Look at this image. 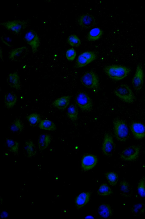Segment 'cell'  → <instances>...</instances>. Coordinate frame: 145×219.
Returning a JSON list of instances; mask_svg holds the SVG:
<instances>
[{
	"label": "cell",
	"instance_id": "cell-16",
	"mask_svg": "<svg viewBox=\"0 0 145 219\" xmlns=\"http://www.w3.org/2000/svg\"><path fill=\"white\" fill-rule=\"evenodd\" d=\"M71 99V96L69 95L61 97L54 101L53 105L60 110H63L69 105Z\"/></svg>",
	"mask_w": 145,
	"mask_h": 219
},
{
	"label": "cell",
	"instance_id": "cell-15",
	"mask_svg": "<svg viewBox=\"0 0 145 219\" xmlns=\"http://www.w3.org/2000/svg\"><path fill=\"white\" fill-rule=\"evenodd\" d=\"M27 51V48L25 46L14 49L9 52V58L15 61L20 60L25 57Z\"/></svg>",
	"mask_w": 145,
	"mask_h": 219
},
{
	"label": "cell",
	"instance_id": "cell-31",
	"mask_svg": "<svg viewBox=\"0 0 145 219\" xmlns=\"http://www.w3.org/2000/svg\"><path fill=\"white\" fill-rule=\"evenodd\" d=\"M105 175L109 184L112 186H115L118 180V175L114 172H109L106 173Z\"/></svg>",
	"mask_w": 145,
	"mask_h": 219
},
{
	"label": "cell",
	"instance_id": "cell-5",
	"mask_svg": "<svg viewBox=\"0 0 145 219\" xmlns=\"http://www.w3.org/2000/svg\"><path fill=\"white\" fill-rule=\"evenodd\" d=\"M75 100L77 105L82 110L89 111L92 109V100L86 93L83 92H79L76 95Z\"/></svg>",
	"mask_w": 145,
	"mask_h": 219
},
{
	"label": "cell",
	"instance_id": "cell-29",
	"mask_svg": "<svg viewBox=\"0 0 145 219\" xmlns=\"http://www.w3.org/2000/svg\"><path fill=\"white\" fill-rule=\"evenodd\" d=\"M98 195L106 196L112 194L113 191L109 186L106 183L102 184L99 187L97 191Z\"/></svg>",
	"mask_w": 145,
	"mask_h": 219
},
{
	"label": "cell",
	"instance_id": "cell-18",
	"mask_svg": "<svg viewBox=\"0 0 145 219\" xmlns=\"http://www.w3.org/2000/svg\"><path fill=\"white\" fill-rule=\"evenodd\" d=\"M91 194L89 192L80 193L76 198L75 203L77 207L79 208L86 205L89 202Z\"/></svg>",
	"mask_w": 145,
	"mask_h": 219
},
{
	"label": "cell",
	"instance_id": "cell-7",
	"mask_svg": "<svg viewBox=\"0 0 145 219\" xmlns=\"http://www.w3.org/2000/svg\"><path fill=\"white\" fill-rule=\"evenodd\" d=\"M140 150L138 145H133L128 147L121 152L120 157L123 160L126 161H132L138 157Z\"/></svg>",
	"mask_w": 145,
	"mask_h": 219
},
{
	"label": "cell",
	"instance_id": "cell-28",
	"mask_svg": "<svg viewBox=\"0 0 145 219\" xmlns=\"http://www.w3.org/2000/svg\"><path fill=\"white\" fill-rule=\"evenodd\" d=\"M131 211L135 216L144 213L145 212V205L142 203L135 204L131 207Z\"/></svg>",
	"mask_w": 145,
	"mask_h": 219
},
{
	"label": "cell",
	"instance_id": "cell-14",
	"mask_svg": "<svg viewBox=\"0 0 145 219\" xmlns=\"http://www.w3.org/2000/svg\"><path fill=\"white\" fill-rule=\"evenodd\" d=\"M78 22L82 27L86 29L93 27L96 24L94 17L89 13L83 14L79 16Z\"/></svg>",
	"mask_w": 145,
	"mask_h": 219
},
{
	"label": "cell",
	"instance_id": "cell-22",
	"mask_svg": "<svg viewBox=\"0 0 145 219\" xmlns=\"http://www.w3.org/2000/svg\"><path fill=\"white\" fill-rule=\"evenodd\" d=\"M120 191V194L125 197L131 196L132 192L131 188L126 181L123 180L121 181L119 184Z\"/></svg>",
	"mask_w": 145,
	"mask_h": 219
},
{
	"label": "cell",
	"instance_id": "cell-26",
	"mask_svg": "<svg viewBox=\"0 0 145 219\" xmlns=\"http://www.w3.org/2000/svg\"><path fill=\"white\" fill-rule=\"evenodd\" d=\"M5 143L7 147L10 151L15 153H18L19 143L18 141L14 139L6 138Z\"/></svg>",
	"mask_w": 145,
	"mask_h": 219
},
{
	"label": "cell",
	"instance_id": "cell-9",
	"mask_svg": "<svg viewBox=\"0 0 145 219\" xmlns=\"http://www.w3.org/2000/svg\"><path fill=\"white\" fill-rule=\"evenodd\" d=\"M115 149V144L112 135L106 133L104 135L102 149L104 154L107 156H111Z\"/></svg>",
	"mask_w": 145,
	"mask_h": 219
},
{
	"label": "cell",
	"instance_id": "cell-34",
	"mask_svg": "<svg viewBox=\"0 0 145 219\" xmlns=\"http://www.w3.org/2000/svg\"><path fill=\"white\" fill-rule=\"evenodd\" d=\"M67 42L71 46L78 47L81 44V40L76 35H71L67 38Z\"/></svg>",
	"mask_w": 145,
	"mask_h": 219
},
{
	"label": "cell",
	"instance_id": "cell-17",
	"mask_svg": "<svg viewBox=\"0 0 145 219\" xmlns=\"http://www.w3.org/2000/svg\"><path fill=\"white\" fill-rule=\"evenodd\" d=\"M23 151L24 153L29 157L35 156L37 152L36 147L35 144L30 140L25 141L23 146Z\"/></svg>",
	"mask_w": 145,
	"mask_h": 219
},
{
	"label": "cell",
	"instance_id": "cell-36",
	"mask_svg": "<svg viewBox=\"0 0 145 219\" xmlns=\"http://www.w3.org/2000/svg\"><path fill=\"white\" fill-rule=\"evenodd\" d=\"M85 218H94L92 216L88 215L86 216Z\"/></svg>",
	"mask_w": 145,
	"mask_h": 219
},
{
	"label": "cell",
	"instance_id": "cell-12",
	"mask_svg": "<svg viewBox=\"0 0 145 219\" xmlns=\"http://www.w3.org/2000/svg\"><path fill=\"white\" fill-rule=\"evenodd\" d=\"M131 130L135 138L138 140L145 137V125L139 122H133L130 126Z\"/></svg>",
	"mask_w": 145,
	"mask_h": 219
},
{
	"label": "cell",
	"instance_id": "cell-21",
	"mask_svg": "<svg viewBox=\"0 0 145 219\" xmlns=\"http://www.w3.org/2000/svg\"><path fill=\"white\" fill-rule=\"evenodd\" d=\"M51 137L49 134H43L40 135L38 137V144L40 150H42L46 149L50 144Z\"/></svg>",
	"mask_w": 145,
	"mask_h": 219
},
{
	"label": "cell",
	"instance_id": "cell-1",
	"mask_svg": "<svg viewBox=\"0 0 145 219\" xmlns=\"http://www.w3.org/2000/svg\"><path fill=\"white\" fill-rule=\"evenodd\" d=\"M131 70L125 66L118 65H111L106 66L104 70L111 79L116 81L121 80L129 74Z\"/></svg>",
	"mask_w": 145,
	"mask_h": 219
},
{
	"label": "cell",
	"instance_id": "cell-20",
	"mask_svg": "<svg viewBox=\"0 0 145 219\" xmlns=\"http://www.w3.org/2000/svg\"><path fill=\"white\" fill-rule=\"evenodd\" d=\"M7 82L12 87L17 90L21 89V85L19 75L16 72L9 74L8 76Z\"/></svg>",
	"mask_w": 145,
	"mask_h": 219
},
{
	"label": "cell",
	"instance_id": "cell-8",
	"mask_svg": "<svg viewBox=\"0 0 145 219\" xmlns=\"http://www.w3.org/2000/svg\"><path fill=\"white\" fill-rule=\"evenodd\" d=\"M96 54L93 51H86L81 53L78 57L76 62L75 67H83L89 64L96 58Z\"/></svg>",
	"mask_w": 145,
	"mask_h": 219
},
{
	"label": "cell",
	"instance_id": "cell-2",
	"mask_svg": "<svg viewBox=\"0 0 145 219\" xmlns=\"http://www.w3.org/2000/svg\"><path fill=\"white\" fill-rule=\"evenodd\" d=\"M113 122L114 133L116 139L121 142L125 141L129 135L128 128L125 122L120 119L116 118Z\"/></svg>",
	"mask_w": 145,
	"mask_h": 219
},
{
	"label": "cell",
	"instance_id": "cell-24",
	"mask_svg": "<svg viewBox=\"0 0 145 219\" xmlns=\"http://www.w3.org/2000/svg\"><path fill=\"white\" fill-rule=\"evenodd\" d=\"M17 100L16 95L13 93H8L5 95V103L8 108L10 109L13 107L16 103Z\"/></svg>",
	"mask_w": 145,
	"mask_h": 219
},
{
	"label": "cell",
	"instance_id": "cell-32",
	"mask_svg": "<svg viewBox=\"0 0 145 219\" xmlns=\"http://www.w3.org/2000/svg\"><path fill=\"white\" fill-rule=\"evenodd\" d=\"M26 118L28 122L32 126H36L41 120L39 115L35 113L30 114Z\"/></svg>",
	"mask_w": 145,
	"mask_h": 219
},
{
	"label": "cell",
	"instance_id": "cell-35",
	"mask_svg": "<svg viewBox=\"0 0 145 219\" xmlns=\"http://www.w3.org/2000/svg\"><path fill=\"white\" fill-rule=\"evenodd\" d=\"M76 52L73 48L68 49L66 53V58L69 61L74 60L76 57Z\"/></svg>",
	"mask_w": 145,
	"mask_h": 219
},
{
	"label": "cell",
	"instance_id": "cell-27",
	"mask_svg": "<svg viewBox=\"0 0 145 219\" xmlns=\"http://www.w3.org/2000/svg\"><path fill=\"white\" fill-rule=\"evenodd\" d=\"M67 114L72 121H76L78 118V111L76 106L73 105H71L68 109Z\"/></svg>",
	"mask_w": 145,
	"mask_h": 219
},
{
	"label": "cell",
	"instance_id": "cell-10",
	"mask_svg": "<svg viewBox=\"0 0 145 219\" xmlns=\"http://www.w3.org/2000/svg\"><path fill=\"white\" fill-rule=\"evenodd\" d=\"M24 39L31 47L32 52L35 53L40 44L39 38L37 32L33 30H30L25 34Z\"/></svg>",
	"mask_w": 145,
	"mask_h": 219
},
{
	"label": "cell",
	"instance_id": "cell-4",
	"mask_svg": "<svg viewBox=\"0 0 145 219\" xmlns=\"http://www.w3.org/2000/svg\"><path fill=\"white\" fill-rule=\"evenodd\" d=\"M81 82L85 87L93 90L97 89L99 86L98 76L92 71L85 73L81 78Z\"/></svg>",
	"mask_w": 145,
	"mask_h": 219
},
{
	"label": "cell",
	"instance_id": "cell-11",
	"mask_svg": "<svg viewBox=\"0 0 145 219\" xmlns=\"http://www.w3.org/2000/svg\"><path fill=\"white\" fill-rule=\"evenodd\" d=\"M144 82V74L143 69L140 64L137 65L135 74L132 80V84L136 91L140 90L142 87Z\"/></svg>",
	"mask_w": 145,
	"mask_h": 219
},
{
	"label": "cell",
	"instance_id": "cell-13",
	"mask_svg": "<svg viewBox=\"0 0 145 219\" xmlns=\"http://www.w3.org/2000/svg\"><path fill=\"white\" fill-rule=\"evenodd\" d=\"M97 161V158L95 155L88 154L84 155L81 160V167L85 171L89 170L95 166Z\"/></svg>",
	"mask_w": 145,
	"mask_h": 219
},
{
	"label": "cell",
	"instance_id": "cell-33",
	"mask_svg": "<svg viewBox=\"0 0 145 219\" xmlns=\"http://www.w3.org/2000/svg\"><path fill=\"white\" fill-rule=\"evenodd\" d=\"M138 193L141 197H145V176L140 180L137 186Z\"/></svg>",
	"mask_w": 145,
	"mask_h": 219
},
{
	"label": "cell",
	"instance_id": "cell-3",
	"mask_svg": "<svg viewBox=\"0 0 145 219\" xmlns=\"http://www.w3.org/2000/svg\"><path fill=\"white\" fill-rule=\"evenodd\" d=\"M114 93L126 103H131L134 101V94L129 87L126 84H121L117 86L114 91Z\"/></svg>",
	"mask_w": 145,
	"mask_h": 219
},
{
	"label": "cell",
	"instance_id": "cell-19",
	"mask_svg": "<svg viewBox=\"0 0 145 219\" xmlns=\"http://www.w3.org/2000/svg\"><path fill=\"white\" fill-rule=\"evenodd\" d=\"M99 214L104 218H110L113 214V210L110 206L107 204L104 203L100 205L97 209Z\"/></svg>",
	"mask_w": 145,
	"mask_h": 219
},
{
	"label": "cell",
	"instance_id": "cell-6",
	"mask_svg": "<svg viewBox=\"0 0 145 219\" xmlns=\"http://www.w3.org/2000/svg\"><path fill=\"white\" fill-rule=\"evenodd\" d=\"M28 21L23 20H14L1 22L0 25L8 30H11L16 34H18L27 26Z\"/></svg>",
	"mask_w": 145,
	"mask_h": 219
},
{
	"label": "cell",
	"instance_id": "cell-25",
	"mask_svg": "<svg viewBox=\"0 0 145 219\" xmlns=\"http://www.w3.org/2000/svg\"><path fill=\"white\" fill-rule=\"evenodd\" d=\"M39 127L40 129L50 131H54L56 129L54 123L47 119L41 120L39 123Z\"/></svg>",
	"mask_w": 145,
	"mask_h": 219
},
{
	"label": "cell",
	"instance_id": "cell-30",
	"mask_svg": "<svg viewBox=\"0 0 145 219\" xmlns=\"http://www.w3.org/2000/svg\"><path fill=\"white\" fill-rule=\"evenodd\" d=\"M23 125L20 119H16L12 124L10 126V130L13 132L20 133L23 130Z\"/></svg>",
	"mask_w": 145,
	"mask_h": 219
},
{
	"label": "cell",
	"instance_id": "cell-23",
	"mask_svg": "<svg viewBox=\"0 0 145 219\" xmlns=\"http://www.w3.org/2000/svg\"><path fill=\"white\" fill-rule=\"evenodd\" d=\"M103 31L100 28H95L90 30L87 35L88 40L93 41L99 39L102 36Z\"/></svg>",
	"mask_w": 145,
	"mask_h": 219
}]
</instances>
